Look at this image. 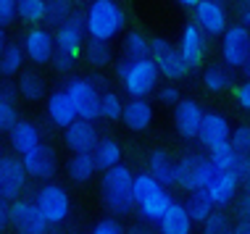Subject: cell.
<instances>
[{"instance_id":"6da1fadb","label":"cell","mask_w":250,"mask_h":234,"mask_svg":"<svg viewBox=\"0 0 250 234\" xmlns=\"http://www.w3.org/2000/svg\"><path fill=\"white\" fill-rule=\"evenodd\" d=\"M132 179H134V171L126 163L113 166V169L103 171V176H100V200H103L105 211L111 213L113 218L134 213Z\"/></svg>"},{"instance_id":"7a4b0ae2","label":"cell","mask_w":250,"mask_h":234,"mask_svg":"<svg viewBox=\"0 0 250 234\" xmlns=\"http://www.w3.org/2000/svg\"><path fill=\"white\" fill-rule=\"evenodd\" d=\"M126 26V13L116 0H90L84 8V32L87 39L111 42Z\"/></svg>"},{"instance_id":"3957f363","label":"cell","mask_w":250,"mask_h":234,"mask_svg":"<svg viewBox=\"0 0 250 234\" xmlns=\"http://www.w3.org/2000/svg\"><path fill=\"white\" fill-rule=\"evenodd\" d=\"M116 77L121 82V90L134 100H147L158 90V82H161V74L150 58H140V61L121 58L116 63Z\"/></svg>"},{"instance_id":"277c9868","label":"cell","mask_w":250,"mask_h":234,"mask_svg":"<svg viewBox=\"0 0 250 234\" xmlns=\"http://www.w3.org/2000/svg\"><path fill=\"white\" fill-rule=\"evenodd\" d=\"M32 200H35L37 211L42 213V218L48 226H61L71 216V195H69V190L58 182H45L35 192Z\"/></svg>"},{"instance_id":"5b68a950","label":"cell","mask_w":250,"mask_h":234,"mask_svg":"<svg viewBox=\"0 0 250 234\" xmlns=\"http://www.w3.org/2000/svg\"><path fill=\"white\" fill-rule=\"evenodd\" d=\"M63 90L71 98L77 118H82V121H98L100 118V92L103 90L90 77H71L63 84Z\"/></svg>"},{"instance_id":"8992f818","label":"cell","mask_w":250,"mask_h":234,"mask_svg":"<svg viewBox=\"0 0 250 234\" xmlns=\"http://www.w3.org/2000/svg\"><path fill=\"white\" fill-rule=\"evenodd\" d=\"M216 176L211 160L200 153H185L177 160V187L185 192H195V190H206L211 184V179Z\"/></svg>"},{"instance_id":"52a82bcc","label":"cell","mask_w":250,"mask_h":234,"mask_svg":"<svg viewBox=\"0 0 250 234\" xmlns=\"http://www.w3.org/2000/svg\"><path fill=\"white\" fill-rule=\"evenodd\" d=\"M150 61L155 63L158 74L168 79V82H179L190 74V66L185 63L179 48L174 42H168L166 37H153L150 39Z\"/></svg>"},{"instance_id":"ba28073f","label":"cell","mask_w":250,"mask_h":234,"mask_svg":"<svg viewBox=\"0 0 250 234\" xmlns=\"http://www.w3.org/2000/svg\"><path fill=\"white\" fill-rule=\"evenodd\" d=\"M250 58V32L240 24H229L221 35V63L232 71H240Z\"/></svg>"},{"instance_id":"9c48e42d","label":"cell","mask_w":250,"mask_h":234,"mask_svg":"<svg viewBox=\"0 0 250 234\" xmlns=\"http://www.w3.org/2000/svg\"><path fill=\"white\" fill-rule=\"evenodd\" d=\"M192 24L206 37H221L229 29V11L219 0H198L192 8Z\"/></svg>"},{"instance_id":"30bf717a","label":"cell","mask_w":250,"mask_h":234,"mask_svg":"<svg viewBox=\"0 0 250 234\" xmlns=\"http://www.w3.org/2000/svg\"><path fill=\"white\" fill-rule=\"evenodd\" d=\"M53 39H56V50H58V53H66V56L79 58V56H82L84 42H87L84 13H77V11H74L63 24L53 29Z\"/></svg>"},{"instance_id":"8fae6325","label":"cell","mask_w":250,"mask_h":234,"mask_svg":"<svg viewBox=\"0 0 250 234\" xmlns=\"http://www.w3.org/2000/svg\"><path fill=\"white\" fill-rule=\"evenodd\" d=\"M26 169L19 156H3L0 158V197L5 203L21 197V192L26 190Z\"/></svg>"},{"instance_id":"7c38bea8","label":"cell","mask_w":250,"mask_h":234,"mask_svg":"<svg viewBox=\"0 0 250 234\" xmlns=\"http://www.w3.org/2000/svg\"><path fill=\"white\" fill-rule=\"evenodd\" d=\"M11 226L16 234H48V224L32 197H19L11 203Z\"/></svg>"},{"instance_id":"4fadbf2b","label":"cell","mask_w":250,"mask_h":234,"mask_svg":"<svg viewBox=\"0 0 250 234\" xmlns=\"http://www.w3.org/2000/svg\"><path fill=\"white\" fill-rule=\"evenodd\" d=\"M21 50L35 66H45L56 56V39L48 26H32L21 39Z\"/></svg>"},{"instance_id":"5bb4252c","label":"cell","mask_w":250,"mask_h":234,"mask_svg":"<svg viewBox=\"0 0 250 234\" xmlns=\"http://www.w3.org/2000/svg\"><path fill=\"white\" fill-rule=\"evenodd\" d=\"M24 169H26V176L37 179V182H53V176L58 174V156L56 150L50 148V145H40V148H35L32 153H26V156L21 158Z\"/></svg>"},{"instance_id":"9a60e30c","label":"cell","mask_w":250,"mask_h":234,"mask_svg":"<svg viewBox=\"0 0 250 234\" xmlns=\"http://www.w3.org/2000/svg\"><path fill=\"white\" fill-rule=\"evenodd\" d=\"M203 105L192 98H182L174 105V129L182 139H198L200 121H203Z\"/></svg>"},{"instance_id":"2e32d148","label":"cell","mask_w":250,"mask_h":234,"mask_svg":"<svg viewBox=\"0 0 250 234\" xmlns=\"http://www.w3.org/2000/svg\"><path fill=\"white\" fill-rule=\"evenodd\" d=\"M177 48L182 53V58H185V63L190 66V71L192 69H200L203 61H206V56H208V37L190 21L185 29H182Z\"/></svg>"},{"instance_id":"e0dca14e","label":"cell","mask_w":250,"mask_h":234,"mask_svg":"<svg viewBox=\"0 0 250 234\" xmlns=\"http://www.w3.org/2000/svg\"><path fill=\"white\" fill-rule=\"evenodd\" d=\"M240 190H242V184H240V179L234 176L232 171L216 174V176L211 179V184L206 187V192H208V197H211V203H213L216 211H227L229 205L237 203Z\"/></svg>"},{"instance_id":"ac0fdd59","label":"cell","mask_w":250,"mask_h":234,"mask_svg":"<svg viewBox=\"0 0 250 234\" xmlns=\"http://www.w3.org/2000/svg\"><path fill=\"white\" fill-rule=\"evenodd\" d=\"M100 139V132L95 121H82V118H77L71 126H66L63 129V145L71 150V156H77V153H92L95 150Z\"/></svg>"},{"instance_id":"d6986e66","label":"cell","mask_w":250,"mask_h":234,"mask_svg":"<svg viewBox=\"0 0 250 234\" xmlns=\"http://www.w3.org/2000/svg\"><path fill=\"white\" fill-rule=\"evenodd\" d=\"M229 135H232V124L224 113L219 111H206L200 121V132H198V142L203 148H213L219 142H229Z\"/></svg>"},{"instance_id":"ffe728a7","label":"cell","mask_w":250,"mask_h":234,"mask_svg":"<svg viewBox=\"0 0 250 234\" xmlns=\"http://www.w3.org/2000/svg\"><path fill=\"white\" fill-rule=\"evenodd\" d=\"M8 142H11V150L16 153L19 158H24L26 153H32L35 148L42 145V132H40V126L35 121H29V118H19V121L11 126V132H8Z\"/></svg>"},{"instance_id":"44dd1931","label":"cell","mask_w":250,"mask_h":234,"mask_svg":"<svg viewBox=\"0 0 250 234\" xmlns=\"http://www.w3.org/2000/svg\"><path fill=\"white\" fill-rule=\"evenodd\" d=\"M171 203H174L171 192H168L166 187H155L150 195L143 197L134 205V211H137V216L143 224H158L161 218H164V213L171 208Z\"/></svg>"},{"instance_id":"7402d4cb","label":"cell","mask_w":250,"mask_h":234,"mask_svg":"<svg viewBox=\"0 0 250 234\" xmlns=\"http://www.w3.org/2000/svg\"><path fill=\"white\" fill-rule=\"evenodd\" d=\"M45 113H48L50 124L58 126V129H66L77 121V111H74V103L71 98L66 95V90H53L48 98H45Z\"/></svg>"},{"instance_id":"603a6c76","label":"cell","mask_w":250,"mask_h":234,"mask_svg":"<svg viewBox=\"0 0 250 234\" xmlns=\"http://www.w3.org/2000/svg\"><path fill=\"white\" fill-rule=\"evenodd\" d=\"M145 171L150 174L161 187H166V190L168 187H177V158L164 148H155L150 156H147V169Z\"/></svg>"},{"instance_id":"cb8c5ba5","label":"cell","mask_w":250,"mask_h":234,"mask_svg":"<svg viewBox=\"0 0 250 234\" xmlns=\"http://www.w3.org/2000/svg\"><path fill=\"white\" fill-rule=\"evenodd\" d=\"M153 105L150 100H134L129 98L124 103V111H121V124L126 126L129 132H134V135H140V132H147L153 124Z\"/></svg>"},{"instance_id":"d4e9b609","label":"cell","mask_w":250,"mask_h":234,"mask_svg":"<svg viewBox=\"0 0 250 234\" xmlns=\"http://www.w3.org/2000/svg\"><path fill=\"white\" fill-rule=\"evenodd\" d=\"M158 234H192V218L190 213H187L185 203H179V200H174L171 208L164 213V218H161L158 224Z\"/></svg>"},{"instance_id":"484cf974","label":"cell","mask_w":250,"mask_h":234,"mask_svg":"<svg viewBox=\"0 0 250 234\" xmlns=\"http://www.w3.org/2000/svg\"><path fill=\"white\" fill-rule=\"evenodd\" d=\"M203 87L211 95H224V92L234 90V71L227 69L224 63H211L203 69Z\"/></svg>"},{"instance_id":"4316f807","label":"cell","mask_w":250,"mask_h":234,"mask_svg":"<svg viewBox=\"0 0 250 234\" xmlns=\"http://www.w3.org/2000/svg\"><path fill=\"white\" fill-rule=\"evenodd\" d=\"M92 158H95V166L98 171H108L113 169V166L121 163V158H124V148H121L119 139L113 137H100L95 150H92Z\"/></svg>"},{"instance_id":"83f0119b","label":"cell","mask_w":250,"mask_h":234,"mask_svg":"<svg viewBox=\"0 0 250 234\" xmlns=\"http://www.w3.org/2000/svg\"><path fill=\"white\" fill-rule=\"evenodd\" d=\"M95 174H98V166H95L92 153H77V156L66 160V176L77 184H87Z\"/></svg>"},{"instance_id":"f1b7e54d","label":"cell","mask_w":250,"mask_h":234,"mask_svg":"<svg viewBox=\"0 0 250 234\" xmlns=\"http://www.w3.org/2000/svg\"><path fill=\"white\" fill-rule=\"evenodd\" d=\"M16 92L24 100H29V103H37V100L48 98V84H45L42 74H37V71H21L16 82Z\"/></svg>"},{"instance_id":"f546056e","label":"cell","mask_w":250,"mask_h":234,"mask_svg":"<svg viewBox=\"0 0 250 234\" xmlns=\"http://www.w3.org/2000/svg\"><path fill=\"white\" fill-rule=\"evenodd\" d=\"M185 208L187 213H190V218H192V224H203L208 216L216 211L213 208V203H211V197H208V192L206 190H195V192H187V200H185Z\"/></svg>"},{"instance_id":"4dcf8cb0","label":"cell","mask_w":250,"mask_h":234,"mask_svg":"<svg viewBox=\"0 0 250 234\" xmlns=\"http://www.w3.org/2000/svg\"><path fill=\"white\" fill-rule=\"evenodd\" d=\"M121 50H124L126 61H140V58H150V39H147L143 32H126L124 42H121Z\"/></svg>"},{"instance_id":"1f68e13d","label":"cell","mask_w":250,"mask_h":234,"mask_svg":"<svg viewBox=\"0 0 250 234\" xmlns=\"http://www.w3.org/2000/svg\"><path fill=\"white\" fill-rule=\"evenodd\" d=\"M24 61H26V56H24L21 45H11L8 42V48L0 53V77L11 79V77H16V74H21Z\"/></svg>"},{"instance_id":"d6a6232c","label":"cell","mask_w":250,"mask_h":234,"mask_svg":"<svg viewBox=\"0 0 250 234\" xmlns=\"http://www.w3.org/2000/svg\"><path fill=\"white\" fill-rule=\"evenodd\" d=\"M82 56L92 69H105V66L113 61L111 42H98V39H87L84 48H82Z\"/></svg>"},{"instance_id":"836d02e7","label":"cell","mask_w":250,"mask_h":234,"mask_svg":"<svg viewBox=\"0 0 250 234\" xmlns=\"http://www.w3.org/2000/svg\"><path fill=\"white\" fill-rule=\"evenodd\" d=\"M208 160H211L213 171L221 174V171H232L234 169V160H237V153H234V148L229 142H219L213 145V148H208Z\"/></svg>"},{"instance_id":"e575fe53","label":"cell","mask_w":250,"mask_h":234,"mask_svg":"<svg viewBox=\"0 0 250 234\" xmlns=\"http://www.w3.org/2000/svg\"><path fill=\"white\" fill-rule=\"evenodd\" d=\"M16 19L40 26L45 21V0H16Z\"/></svg>"},{"instance_id":"d590c367","label":"cell","mask_w":250,"mask_h":234,"mask_svg":"<svg viewBox=\"0 0 250 234\" xmlns=\"http://www.w3.org/2000/svg\"><path fill=\"white\" fill-rule=\"evenodd\" d=\"M121 111H124V98L113 90L100 92V118L105 121H121Z\"/></svg>"},{"instance_id":"8d00e7d4","label":"cell","mask_w":250,"mask_h":234,"mask_svg":"<svg viewBox=\"0 0 250 234\" xmlns=\"http://www.w3.org/2000/svg\"><path fill=\"white\" fill-rule=\"evenodd\" d=\"M74 13L71 0H45V24L48 26H61Z\"/></svg>"},{"instance_id":"74e56055","label":"cell","mask_w":250,"mask_h":234,"mask_svg":"<svg viewBox=\"0 0 250 234\" xmlns=\"http://www.w3.org/2000/svg\"><path fill=\"white\" fill-rule=\"evenodd\" d=\"M232 224L234 221L229 218L227 211H213L200 226H203V234H229L232 232Z\"/></svg>"},{"instance_id":"f35d334b","label":"cell","mask_w":250,"mask_h":234,"mask_svg":"<svg viewBox=\"0 0 250 234\" xmlns=\"http://www.w3.org/2000/svg\"><path fill=\"white\" fill-rule=\"evenodd\" d=\"M155 187H161L155 179L150 176L147 171H140V174H134V179H132V200H134V205L140 203L143 197H147L150 192L155 190Z\"/></svg>"},{"instance_id":"ab89813d","label":"cell","mask_w":250,"mask_h":234,"mask_svg":"<svg viewBox=\"0 0 250 234\" xmlns=\"http://www.w3.org/2000/svg\"><path fill=\"white\" fill-rule=\"evenodd\" d=\"M229 145L234 148V153H237V156H250V124H237V126H232Z\"/></svg>"},{"instance_id":"60d3db41","label":"cell","mask_w":250,"mask_h":234,"mask_svg":"<svg viewBox=\"0 0 250 234\" xmlns=\"http://www.w3.org/2000/svg\"><path fill=\"white\" fill-rule=\"evenodd\" d=\"M19 121V111H16V103L11 100H3L0 98V135H8L11 126Z\"/></svg>"},{"instance_id":"b9f144b4","label":"cell","mask_w":250,"mask_h":234,"mask_svg":"<svg viewBox=\"0 0 250 234\" xmlns=\"http://www.w3.org/2000/svg\"><path fill=\"white\" fill-rule=\"evenodd\" d=\"M155 95H158V103H161V105H166V108H174V105H177L179 100H182V92H179V87L174 84V82L158 84Z\"/></svg>"},{"instance_id":"7bdbcfd3","label":"cell","mask_w":250,"mask_h":234,"mask_svg":"<svg viewBox=\"0 0 250 234\" xmlns=\"http://www.w3.org/2000/svg\"><path fill=\"white\" fill-rule=\"evenodd\" d=\"M232 95H234V105H237L240 111L250 113V79H242L240 84H234Z\"/></svg>"},{"instance_id":"ee69618b","label":"cell","mask_w":250,"mask_h":234,"mask_svg":"<svg viewBox=\"0 0 250 234\" xmlns=\"http://www.w3.org/2000/svg\"><path fill=\"white\" fill-rule=\"evenodd\" d=\"M90 234H126V229L121 226L119 218H100V221L90 229Z\"/></svg>"},{"instance_id":"f6af8a7d","label":"cell","mask_w":250,"mask_h":234,"mask_svg":"<svg viewBox=\"0 0 250 234\" xmlns=\"http://www.w3.org/2000/svg\"><path fill=\"white\" fill-rule=\"evenodd\" d=\"M50 66H53V71H58V74H71V71H74V66H77V58L56 50V56H53Z\"/></svg>"},{"instance_id":"bcb514c9","label":"cell","mask_w":250,"mask_h":234,"mask_svg":"<svg viewBox=\"0 0 250 234\" xmlns=\"http://www.w3.org/2000/svg\"><path fill=\"white\" fill-rule=\"evenodd\" d=\"M234 211H237V218H248L250 221V182L242 184L240 197H237V203H234Z\"/></svg>"},{"instance_id":"7dc6e473","label":"cell","mask_w":250,"mask_h":234,"mask_svg":"<svg viewBox=\"0 0 250 234\" xmlns=\"http://www.w3.org/2000/svg\"><path fill=\"white\" fill-rule=\"evenodd\" d=\"M16 21V0H0V29Z\"/></svg>"},{"instance_id":"c3c4849f","label":"cell","mask_w":250,"mask_h":234,"mask_svg":"<svg viewBox=\"0 0 250 234\" xmlns=\"http://www.w3.org/2000/svg\"><path fill=\"white\" fill-rule=\"evenodd\" d=\"M232 174L240 179V184H248L250 182V156H237Z\"/></svg>"},{"instance_id":"681fc988","label":"cell","mask_w":250,"mask_h":234,"mask_svg":"<svg viewBox=\"0 0 250 234\" xmlns=\"http://www.w3.org/2000/svg\"><path fill=\"white\" fill-rule=\"evenodd\" d=\"M11 226V203H5L3 197H0V234Z\"/></svg>"},{"instance_id":"f907efd6","label":"cell","mask_w":250,"mask_h":234,"mask_svg":"<svg viewBox=\"0 0 250 234\" xmlns=\"http://www.w3.org/2000/svg\"><path fill=\"white\" fill-rule=\"evenodd\" d=\"M229 234H250V221L248 218H237V221L232 224V232Z\"/></svg>"},{"instance_id":"816d5d0a","label":"cell","mask_w":250,"mask_h":234,"mask_svg":"<svg viewBox=\"0 0 250 234\" xmlns=\"http://www.w3.org/2000/svg\"><path fill=\"white\" fill-rule=\"evenodd\" d=\"M237 16H240V26H245V29L250 32V8H237Z\"/></svg>"},{"instance_id":"f5cc1de1","label":"cell","mask_w":250,"mask_h":234,"mask_svg":"<svg viewBox=\"0 0 250 234\" xmlns=\"http://www.w3.org/2000/svg\"><path fill=\"white\" fill-rule=\"evenodd\" d=\"M126 234H155V232L147 229V224H134L132 229H126Z\"/></svg>"},{"instance_id":"db71d44e","label":"cell","mask_w":250,"mask_h":234,"mask_svg":"<svg viewBox=\"0 0 250 234\" xmlns=\"http://www.w3.org/2000/svg\"><path fill=\"white\" fill-rule=\"evenodd\" d=\"M8 48V37H5V29H0V53Z\"/></svg>"},{"instance_id":"11a10c76","label":"cell","mask_w":250,"mask_h":234,"mask_svg":"<svg viewBox=\"0 0 250 234\" xmlns=\"http://www.w3.org/2000/svg\"><path fill=\"white\" fill-rule=\"evenodd\" d=\"M179 5H185V8H195L198 5V0H177Z\"/></svg>"},{"instance_id":"9f6ffc18","label":"cell","mask_w":250,"mask_h":234,"mask_svg":"<svg viewBox=\"0 0 250 234\" xmlns=\"http://www.w3.org/2000/svg\"><path fill=\"white\" fill-rule=\"evenodd\" d=\"M242 77H245V79H250V58H248V61H245V66H242Z\"/></svg>"},{"instance_id":"6f0895ef","label":"cell","mask_w":250,"mask_h":234,"mask_svg":"<svg viewBox=\"0 0 250 234\" xmlns=\"http://www.w3.org/2000/svg\"><path fill=\"white\" fill-rule=\"evenodd\" d=\"M237 8H250V0H237Z\"/></svg>"},{"instance_id":"680465c9","label":"cell","mask_w":250,"mask_h":234,"mask_svg":"<svg viewBox=\"0 0 250 234\" xmlns=\"http://www.w3.org/2000/svg\"><path fill=\"white\" fill-rule=\"evenodd\" d=\"M219 3H221V5H227V3H229V0H219Z\"/></svg>"},{"instance_id":"91938a15","label":"cell","mask_w":250,"mask_h":234,"mask_svg":"<svg viewBox=\"0 0 250 234\" xmlns=\"http://www.w3.org/2000/svg\"><path fill=\"white\" fill-rule=\"evenodd\" d=\"M0 158H3V150H0Z\"/></svg>"},{"instance_id":"94428289","label":"cell","mask_w":250,"mask_h":234,"mask_svg":"<svg viewBox=\"0 0 250 234\" xmlns=\"http://www.w3.org/2000/svg\"><path fill=\"white\" fill-rule=\"evenodd\" d=\"M71 3H79V0H71Z\"/></svg>"}]
</instances>
